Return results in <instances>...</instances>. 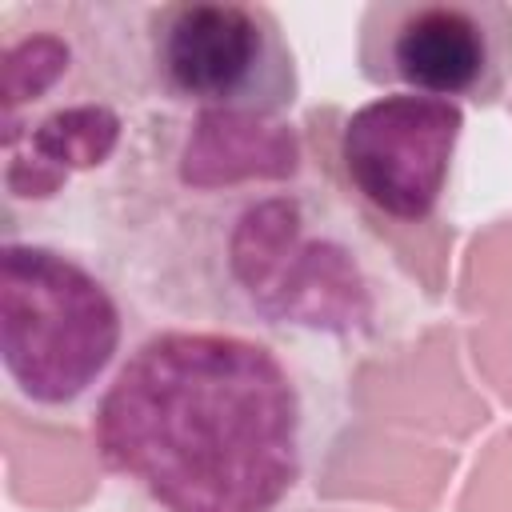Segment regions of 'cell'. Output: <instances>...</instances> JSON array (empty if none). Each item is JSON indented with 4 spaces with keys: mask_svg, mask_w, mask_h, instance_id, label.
<instances>
[{
    "mask_svg": "<svg viewBox=\"0 0 512 512\" xmlns=\"http://www.w3.org/2000/svg\"><path fill=\"white\" fill-rule=\"evenodd\" d=\"M148 4H12L4 32V188L48 200L124 144L128 112L148 100Z\"/></svg>",
    "mask_w": 512,
    "mask_h": 512,
    "instance_id": "3957f363",
    "label": "cell"
},
{
    "mask_svg": "<svg viewBox=\"0 0 512 512\" xmlns=\"http://www.w3.org/2000/svg\"><path fill=\"white\" fill-rule=\"evenodd\" d=\"M88 440L156 512H280L304 480L308 404L264 336L172 324L128 348Z\"/></svg>",
    "mask_w": 512,
    "mask_h": 512,
    "instance_id": "6da1fadb",
    "label": "cell"
},
{
    "mask_svg": "<svg viewBox=\"0 0 512 512\" xmlns=\"http://www.w3.org/2000/svg\"><path fill=\"white\" fill-rule=\"evenodd\" d=\"M128 312L116 288L52 240L0 248V368L8 396L36 412H72L124 364Z\"/></svg>",
    "mask_w": 512,
    "mask_h": 512,
    "instance_id": "277c9868",
    "label": "cell"
},
{
    "mask_svg": "<svg viewBox=\"0 0 512 512\" xmlns=\"http://www.w3.org/2000/svg\"><path fill=\"white\" fill-rule=\"evenodd\" d=\"M464 140V108L384 92L340 120L336 160L348 188L384 220L424 224L440 212Z\"/></svg>",
    "mask_w": 512,
    "mask_h": 512,
    "instance_id": "52a82bcc",
    "label": "cell"
},
{
    "mask_svg": "<svg viewBox=\"0 0 512 512\" xmlns=\"http://www.w3.org/2000/svg\"><path fill=\"white\" fill-rule=\"evenodd\" d=\"M200 312L356 344L380 332V284L336 208L308 184H248L180 208Z\"/></svg>",
    "mask_w": 512,
    "mask_h": 512,
    "instance_id": "7a4b0ae2",
    "label": "cell"
},
{
    "mask_svg": "<svg viewBox=\"0 0 512 512\" xmlns=\"http://www.w3.org/2000/svg\"><path fill=\"white\" fill-rule=\"evenodd\" d=\"M152 100L180 112L284 120L300 68L280 16L256 0H164L144 12Z\"/></svg>",
    "mask_w": 512,
    "mask_h": 512,
    "instance_id": "5b68a950",
    "label": "cell"
},
{
    "mask_svg": "<svg viewBox=\"0 0 512 512\" xmlns=\"http://www.w3.org/2000/svg\"><path fill=\"white\" fill-rule=\"evenodd\" d=\"M172 144L160 160L172 164V184L192 196L236 192L248 184H284L304 172V144L288 120L192 112L172 120Z\"/></svg>",
    "mask_w": 512,
    "mask_h": 512,
    "instance_id": "ba28073f",
    "label": "cell"
},
{
    "mask_svg": "<svg viewBox=\"0 0 512 512\" xmlns=\"http://www.w3.org/2000/svg\"><path fill=\"white\" fill-rule=\"evenodd\" d=\"M356 72L384 92L500 104L512 88V4L368 0L356 20Z\"/></svg>",
    "mask_w": 512,
    "mask_h": 512,
    "instance_id": "8992f818",
    "label": "cell"
}]
</instances>
